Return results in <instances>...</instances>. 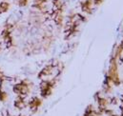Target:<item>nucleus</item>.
Returning <instances> with one entry per match:
<instances>
[{"label":"nucleus","mask_w":123,"mask_h":116,"mask_svg":"<svg viewBox=\"0 0 123 116\" xmlns=\"http://www.w3.org/2000/svg\"><path fill=\"white\" fill-rule=\"evenodd\" d=\"M31 83H30L28 80H22L19 83L13 85L12 90L18 96L26 97L30 93V91H31Z\"/></svg>","instance_id":"nucleus-1"},{"label":"nucleus","mask_w":123,"mask_h":116,"mask_svg":"<svg viewBox=\"0 0 123 116\" xmlns=\"http://www.w3.org/2000/svg\"><path fill=\"white\" fill-rule=\"evenodd\" d=\"M92 5H93L92 0H82L79 2L81 11L83 12H85L86 14H92Z\"/></svg>","instance_id":"nucleus-2"},{"label":"nucleus","mask_w":123,"mask_h":116,"mask_svg":"<svg viewBox=\"0 0 123 116\" xmlns=\"http://www.w3.org/2000/svg\"><path fill=\"white\" fill-rule=\"evenodd\" d=\"M41 104H42V101H41L40 98H38V97H33V98H31V101L29 102V107L31 108V110L35 111V110L40 107Z\"/></svg>","instance_id":"nucleus-3"},{"label":"nucleus","mask_w":123,"mask_h":116,"mask_svg":"<svg viewBox=\"0 0 123 116\" xmlns=\"http://www.w3.org/2000/svg\"><path fill=\"white\" fill-rule=\"evenodd\" d=\"M53 70H54V66H53V65H48V66H46L45 68H43V69L40 70V72L38 73V77H39V78H43V77H45V76L50 75V74L52 73Z\"/></svg>","instance_id":"nucleus-4"},{"label":"nucleus","mask_w":123,"mask_h":116,"mask_svg":"<svg viewBox=\"0 0 123 116\" xmlns=\"http://www.w3.org/2000/svg\"><path fill=\"white\" fill-rule=\"evenodd\" d=\"M14 107L18 110H22L26 107V102H25V97L22 96H18L15 101H14Z\"/></svg>","instance_id":"nucleus-5"},{"label":"nucleus","mask_w":123,"mask_h":116,"mask_svg":"<svg viewBox=\"0 0 123 116\" xmlns=\"http://www.w3.org/2000/svg\"><path fill=\"white\" fill-rule=\"evenodd\" d=\"M11 8V4L8 1H1L0 2V14L7 12Z\"/></svg>","instance_id":"nucleus-6"},{"label":"nucleus","mask_w":123,"mask_h":116,"mask_svg":"<svg viewBox=\"0 0 123 116\" xmlns=\"http://www.w3.org/2000/svg\"><path fill=\"white\" fill-rule=\"evenodd\" d=\"M7 98H8V94L2 89V87L0 85V101L1 102H5L7 100Z\"/></svg>","instance_id":"nucleus-7"},{"label":"nucleus","mask_w":123,"mask_h":116,"mask_svg":"<svg viewBox=\"0 0 123 116\" xmlns=\"http://www.w3.org/2000/svg\"><path fill=\"white\" fill-rule=\"evenodd\" d=\"M17 4L19 7L23 8V7H27L29 4V0H17Z\"/></svg>","instance_id":"nucleus-8"},{"label":"nucleus","mask_w":123,"mask_h":116,"mask_svg":"<svg viewBox=\"0 0 123 116\" xmlns=\"http://www.w3.org/2000/svg\"><path fill=\"white\" fill-rule=\"evenodd\" d=\"M92 2H93L94 6H100L104 2V0H92Z\"/></svg>","instance_id":"nucleus-9"},{"label":"nucleus","mask_w":123,"mask_h":116,"mask_svg":"<svg viewBox=\"0 0 123 116\" xmlns=\"http://www.w3.org/2000/svg\"><path fill=\"white\" fill-rule=\"evenodd\" d=\"M1 51H2V46H1V44H0V52H1Z\"/></svg>","instance_id":"nucleus-10"},{"label":"nucleus","mask_w":123,"mask_h":116,"mask_svg":"<svg viewBox=\"0 0 123 116\" xmlns=\"http://www.w3.org/2000/svg\"><path fill=\"white\" fill-rule=\"evenodd\" d=\"M121 102H123V95L121 96Z\"/></svg>","instance_id":"nucleus-11"}]
</instances>
